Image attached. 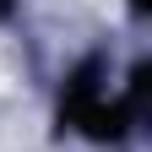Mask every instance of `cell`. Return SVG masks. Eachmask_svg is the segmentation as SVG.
<instances>
[{"label": "cell", "instance_id": "6da1fadb", "mask_svg": "<svg viewBox=\"0 0 152 152\" xmlns=\"http://www.w3.org/2000/svg\"><path fill=\"white\" fill-rule=\"evenodd\" d=\"M16 6H22V0H0V22H6V16H11Z\"/></svg>", "mask_w": 152, "mask_h": 152}]
</instances>
